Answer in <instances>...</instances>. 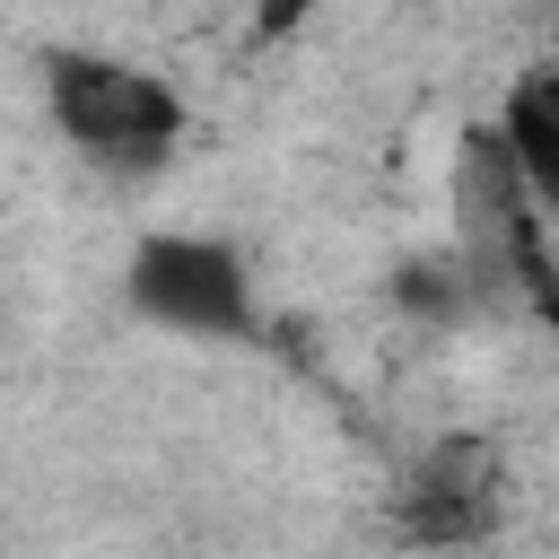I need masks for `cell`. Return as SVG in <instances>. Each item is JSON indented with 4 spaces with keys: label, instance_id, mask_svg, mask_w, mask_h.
<instances>
[{
    "label": "cell",
    "instance_id": "6da1fadb",
    "mask_svg": "<svg viewBox=\"0 0 559 559\" xmlns=\"http://www.w3.org/2000/svg\"><path fill=\"white\" fill-rule=\"evenodd\" d=\"M52 114H61L70 148H87L96 166H157L183 131L175 87H157L131 61H96V52L52 61Z\"/></svg>",
    "mask_w": 559,
    "mask_h": 559
},
{
    "label": "cell",
    "instance_id": "7a4b0ae2",
    "mask_svg": "<svg viewBox=\"0 0 559 559\" xmlns=\"http://www.w3.org/2000/svg\"><path fill=\"white\" fill-rule=\"evenodd\" d=\"M498 515H507V463L489 437H437L402 480V533L428 550L489 542Z\"/></svg>",
    "mask_w": 559,
    "mask_h": 559
},
{
    "label": "cell",
    "instance_id": "3957f363",
    "mask_svg": "<svg viewBox=\"0 0 559 559\" xmlns=\"http://www.w3.org/2000/svg\"><path fill=\"white\" fill-rule=\"evenodd\" d=\"M140 306L175 332H236L245 323V271L227 245L210 236H148L140 245V271H131Z\"/></svg>",
    "mask_w": 559,
    "mask_h": 559
},
{
    "label": "cell",
    "instance_id": "277c9868",
    "mask_svg": "<svg viewBox=\"0 0 559 559\" xmlns=\"http://www.w3.org/2000/svg\"><path fill=\"white\" fill-rule=\"evenodd\" d=\"M498 148H507L524 201L559 210V70H533V79L515 87V105H507V122H498Z\"/></svg>",
    "mask_w": 559,
    "mask_h": 559
},
{
    "label": "cell",
    "instance_id": "5b68a950",
    "mask_svg": "<svg viewBox=\"0 0 559 559\" xmlns=\"http://www.w3.org/2000/svg\"><path fill=\"white\" fill-rule=\"evenodd\" d=\"M515 253H524V280H533V306H542V323H550V332H559V271H550V262H542V253H533V236H524V245H515Z\"/></svg>",
    "mask_w": 559,
    "mask_h": 559
}]
</instances>
